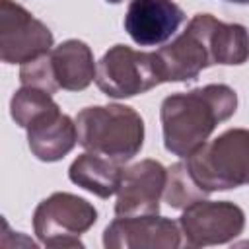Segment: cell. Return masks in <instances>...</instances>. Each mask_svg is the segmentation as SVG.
I'll use <instances>...</instances> for the list:
<instances>
[{
	"label": "cell",
	"instance_id": "1",
	"mask_svg": "<svg viewBox=\"0 0 249 249\" xmlns=\"http://www.w3.org/2000/svg\"><path fill=\"white\" fill-rule=\"evenodd\" d=\"M237 109V93L226 84H208L191 91L171 93L161 101L160 119L163 146L179 158H189L214 128Z\"/></svg>",
	"mask_w": 249,
	"mask_h": 249
},
{
	"label": "cell",
	"instance_id": "2",
	"mask_svg": "<svg viewBox=\"0 0 249 249\" xmlns=\"http://www.w3.org/2000/svg\"><path fill=\"white\" fill-rule=\"evenodd\" d=\"M78 144L117 163L130 161L144 146V121L128 105L84 107L76 115Z\"/></svg>",
	"mask_w": 249,
	"mask_h": 249
},
{
	"label": "cell",
	"instance_id": "3",
	"mask_svg": "<svg viewBox=\"0 0 249 249\" xmlns=\"http://www.w3.org/2000/svg\"><path fill=\"white\" fill-rule=\"evenodd\" d=\"M187 165L206 193L249 185V130L228 128L195 150L187 158Z\"/></svg>",
	"mask_w": 249,
	"mask_h": 249
},
{
	"label": "cell",
	"instance_id": "4",
	"mask_svg": "<svg viewBox=\"0 0 249 249\" xmlns=\"http://www.w3.org/2000/svg\"><path fill=\"white\" fill-rule=\"evenodd\" d=\"M97 222V210L72 193H53L33 212V231L47 247H84L82 235Z\"/></svg>",
	"mask_w": 249,
	"mask_h": 249
},
{
	"label": "cell",
	"instance_id": "5",
	"mask_svg": "<svg viewBox=\"0 0 249 249\" xmlns=\"http://www.w3.org/2000/svg\"><path fill=\"white\" fill-rule=\"evenodd\" d=\"M95 84L107 97L115 99L146 93L163 84L158 54L115 45L97 62Z\"/></svg>",
	"mask_w": 249,
	"mask_h": 249
},
{
	"label": "cell",
	"instance_id": "6",
	"mask_svg": "<svg viewBox=\"0 0 249 249\" xmlns=\"http://www.w3.org/2000/svg\"><path fill=\"white\" fill-rule=\"evenodd\" d=\"M210 18V14H196L179 37L156 51L163 82H189L214 66L208 39Z\"/></svg>",
	"mask_w": 249,
	"mask_h": 249
},
{
	"label": "cell",
	"instance_id": "7",
	"mask_svg": "<svg viewBox=\"0 0 249 249\" xmlns=\"http://www.w3.org/2000/svg\"><path fill=\"white\" fill-rule=\"evenodd\" d=\"M189 247H208L233 241L245 228V212L230 200H196L179 218Z\"/></svg>",
	"mask_w": 249,
	"mask_h": 249
},
{
	"label": "cell",
	"instance_id": "8",
	"mask_svg": "<svg viewBox=\"0 0 249 249\" xmlns=\"http://www.w3.org/2000/svg\"><path fill=\"white\" fill-rule=\"evenodd\" d=\"M51 29L23 6L0 0V58L6 64H23L51 51Z\"/></svg>",
	"mask_w": 249,
	"mask_h": 249
},
{
	"label": "cell",
	"instance_id": "9",
	"mask_svg": "<svg viewBox=\"0 0 249 249\" xmlns=\"http://www.w3.org/2000/svg\"><path fill=\"white\" fill-rule=\"evenodd\" d=\"M107 249H175L181 245V228L169 218L117 216L103 231Z\"/></svg>",
	"mask_w": 249,
	"mask_h": 249
},
{
	"label": "cell",
	"instance_id": "10",
	"mask_svg": "<svg viewBox=\"0 0 249 249\" xmlns=\"http://www.w3.org/2000/svg\"><path fill=\"white\" fill-rule=\"evenodd\" d=\"M167 169L156 160H142L123 169L117 191V216H152L160 212Z\"/></svg>",
	"mask_w": 249,
	"mask_h": 249
},
{
	"label": "cell",
	"instance_id": "11",
	"mask_svg": "<svg viewBox=\"0 0 249 249\" xmlns=\"http://www.w3.org/2000/svg\"><path fill=\"white\" fill-rule=\"evenodd\" d=\"M185 21V12L173 0H132L124 14V29L140 47L169 41Z\"/></svg>",
	"mask_w": 249,
	"mask_h": 249
},
{
	"label": "cell",
	"instance_id": "12",
	"mask_svg": "<svg viewBox=\"0 0 249 249\" xmlns=\"http://www.w3.org/2000/svg\"><path fill=\"white\" fill-rule=\"evenodd\" d=\"M25 130L29 150L41 161L62 160L66 154L72 152V148L78 142L76 121L60 113L58 107L33 119Z\"/></svg>",
	"mask_w": 249,
	"mask_h": 249
},
{
	"label": "cell",
	"instance_id": "13",
	"mask_svg": "<svg viewBox=\"0 0 249 249\" xmlns=\"http://www.w3.org/2000/svg\"><path fill=\"white\" fill-rule=\"evenodd\" d=\"M51 68L53 78L58 89L66 91H82L95 80V60L91 49L80 39L62 41L51 53Z\"/></svg>",
	"mask_w": 249,
	"mask_h": 249
},
{
	"label": "cell",
	"instance_id": "14",
	"mask_svg": "<svg viewBox=\"0 0 249 249\" xmlns=\"http://www.w3.org/2000/svg\"><path fill=\"white\" fill-rule=\"evenodd\" d=\"M121 175V163L93 152L80 154L68 169V177L74 185L93 193L99 198H109L119 191Z\"/></svg>",
	"mask_w": 249,
	"mask_h": 249
},
{
	"label": "cell",
	"instance_id": "15",
	"mask_svg": "<svg viewBox=\"0 0 249 249\" xmlns=\"http://www.w3.org/2000/svg\"><path fill=\"white\" fill-rule=\"evenodd\" d=\"M208 39L214 64L239 66L249 60V31L241 23H224L212 16Z\"/></svg>",
	"mask_w": 249,
	"mask_h": 249
},
{
	"label": "cell",
	"instance_id": "16",
	"mask_svg": "<svg viewBox=\"0 0 249 249\" xmlns=\"http://www.w3.org/2000/svg\"><path fill=\"white\" fill-rule=\"evenodd\" d=\"M208 193L200 189L189 171L187 161H177L167 169V181L163 189V198L171 208L185 210L193 202L204 198Z\"/></svg>",
	"mask_w": 249,
	"mask_h": 249
},
{
	"label": "cell",
	"instance_id": "17",
	"mask_svg": "<svg viewBox=\"0 0 249 249\" xmlns=\"http://www.w3.org/2000/svg\"><path fill=\"white\" fill-rule=\"evenodd\" d=\"M54 107H58V105L53 99V93L33 88V86L19 88L10 99V115L16 121V124L21 128H27L33 119H37L39 115H43Z\"/></svg>",
	"mask_w": 249,
	"mask_h": 249
},
{
	"label": "cell",
	"instance_id": "18",
	"mask_svg": "<svg viewBox=\"0 0 249 249\" xmlns=\"http://www.w3.org/2000/svg\"><path fill=\"white\" fill-rule=\"evenodd\" d=\"M51 53V51H49ZM49 53L27 60L19 68V82L21 86H33L39 89H45L49 93H54L58 89L54 78H53V68H51V56Z\"/></svg>",
	"mask_w": 249,
	"mask_h": 249
},
{
	"label": "cell",
	"instance_id": "19",
	"mask_svg": "<svg viewBox=\"0 0 249 249\" xmlns=\"http://www.w3.org/2000/svg\"><path fill=\"white\" fill-rule=\"evenodd\" d=\"M226 2H233V4H249V0H226Z\"/></svg>",
	"mask_w": 249,
	"mask_h": 249
},
{
	"label": "cell",
	"instance_id": "20",
	"mask_svg": "<svg viewBox=\"0 0 249 249\" xmlns=\"http://www.w3.org/2000/svg\"><path fill=\"white\" fill-rule=\"evenodd\" d=\"M105 2H109V4H119V2H123V0H105Z\"/></svg>",
	"mask_w": 249,
	"mask_h": 249
}]
</instances>
